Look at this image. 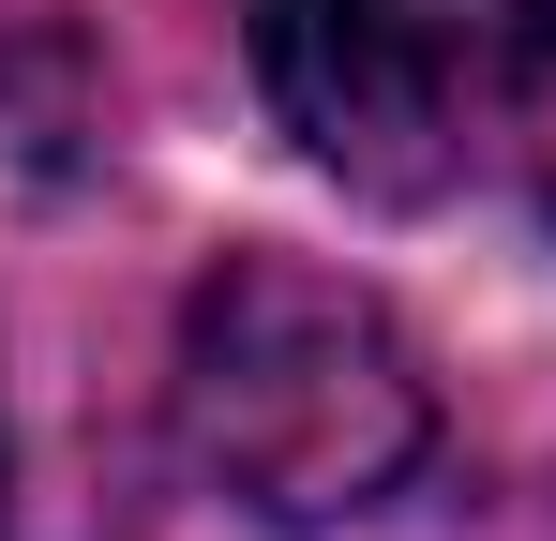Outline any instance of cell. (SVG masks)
Masks as SVG:
<instances>
[{
	"label": "cell",
	"mask_w": 556,
	"mask_h": 541,
	"mask_svg": "<svg viewBox=\"0 0 556 541\" xmlns=\"http://www.w3.org/2000/svg\"><path fill=\"white\" fill-rule=\"evenodd\" d=\"M181 451L256 527H362L437 451V391L376 286L316 256H226L181 301Z\"/></svg>",
	"instance_id": "cell-1"
},
{
	"label": "cell",
	"mask_w": 556,
	"mask_h": 541,
	"mask_svg": "<svg viewBox=\"0 0 556 541\" xmlns=\"http://www.w3.org/2000/svg\"><path fill=\"white\" fill-rule=\"evenodd\" d=\"M241 46L271 121L362 196H452L511 166L527 76H542V0H241Z\"/></svg>",
	"instance_id": "cell-2"
},
{
	"label": "cell",
	"mask_w": 556,
	"mask_h": 541,
	"mask_svg": "<svg viewBox=\"0 0 556 541\" xmlns=\"http://www.w3.org/2000/svg\"><path fill=\"white\" fill-rule=\"evenodd\" d=\"M511 166L542 180V211H556V0H542V76H527V136H511Z\"/></svg>",
	"instance_id": "cell-3"
}]
</instances>
